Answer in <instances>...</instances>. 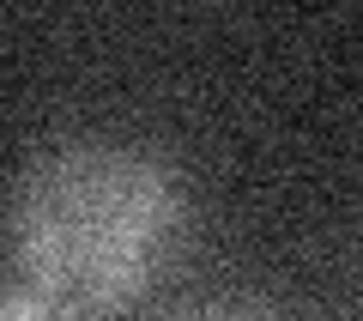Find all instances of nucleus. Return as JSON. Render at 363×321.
Here are the masks:
<instances>
[{
	"instance_id": "obj_1",
	"label": "nucleus",
	"mask_w": 363,
	"mask_h": 321,
	"mask_svg": "<svg viewBox=\"0 0 363 321\" xmlns=\"http://www.w3.org/2000/svg\"><path fill=\"white\" fill-rule=\"evenodd\" d=\"M13 255L61 309H121L169 273L188 236V182L157 146L73 134L13 188Z\"/></svg>"
},
{
	"instance_id": "obj_3",
	"label": "nucleus",
	"mask_w": 363,
	"mask_h": 321,
	"mask_svg": "<svg viewBox=\"0 0 363 321\" xmlns=\"http://www.w3.org/2000/svg\"><path fill=\"white\" fill-rule=\"evenodd\" d=\"M182 321H285V315H267V309H248V303H218V309H194Z\"/></svg>"
},
{
	"instance_id": "obj_2",
	"label": "nucleus",
	"mask_w": 363,
	"mask_h": 321,
	"mask_svg": "<svg viewBox=\"0 0 363 321\" xmlns=\"http://www.w3.org/2000/svg\"><path fill=\"white\" fill-rule=\"evenodd\" d=\"M0 321H73V309L49 303L43 291H18V285H0Z\"/></svg>"
}]
</instances>
